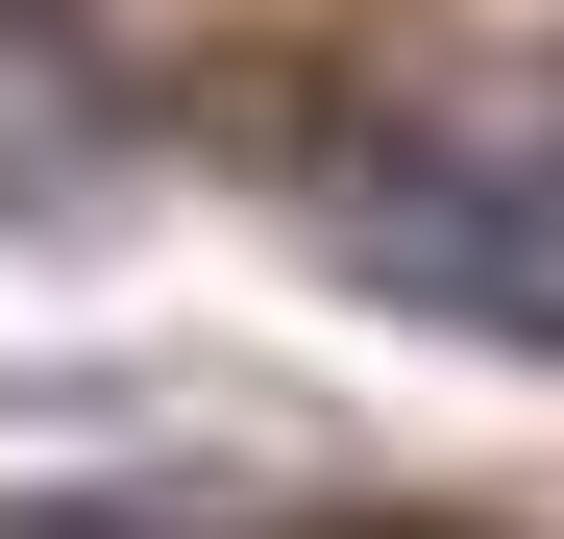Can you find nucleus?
I'll list each match as a JSON object with an SVG mask.
<instances>
[{"instance_id": "1", "label": "nucleus", "mask_w": 564, "mask_h": 539, "mask_svg": "<svg viewBox=\"0 0 564 539\" xmlns=\"http://www.w3.org/2000/svg\"><path fill=\"white\" fill-rule=\"evenodd\" d=\"M319 197H344V245H368V295H417V319H466V343H564V172L466 147V123H368Z\"/></svg>"}]
</instances>
